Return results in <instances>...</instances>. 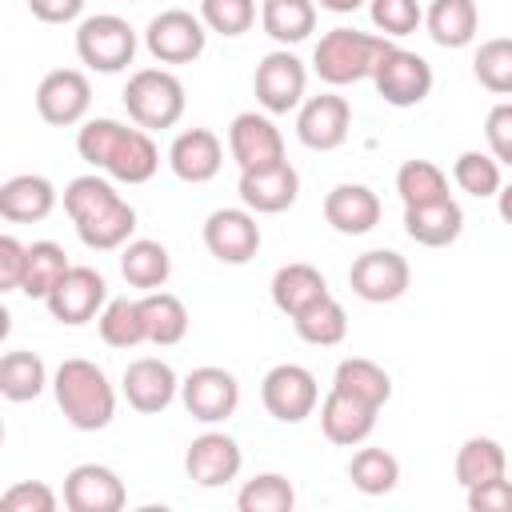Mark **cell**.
<instances>
[{"mask_svg": "<svg viewBox=\"0 0 512 512\" xmlns=\"http://www.w3.org/2000/svg\"><path fill=\"white\" fill-rule=\"evenodd\" d=\"M120 392H124L128 408H136V412H144V416H156V412H164V408L176 400L180 380H176V372H172L168 360H160V356H140V360H132V364L124 368Z\"/></svg>", "mask_w": 512, "mask_h": 512, "instance_id": "obj_18", "label": "cell"}, {"mask_svg": "<svg viewBox=\"0 0 512 512\" xmlns=\"http://www.w3.org/2000/svg\"><path fill=\"white\" fill-rule=\"evenodd\" d=\"M56 208V188L48 176L20 172L0 184V216L12 224H36Z\"/></svg>", "mask_w": 512, "mask_h": 512, "instance_id": "obj_24", "label": "cell"}, {"mask_svg": "<svg viewBox=\"0 0 512 512\" xmlns=\"http://www.w3.org/2000/svg\"><path fill=\"white\" fill-rule=\"evenodd\" d=\"M324 220L340 236H364L380 224V196L368 184H336L324 196Z\"/></svg>", "mask_w": 512, "mask_h": 512, "instance_id": "obj_23", "label": "cell"}, {"mask_svg": "<svg viewBox=\"0 0 512 512\" xmlns=\"http://www.w3.org/2000/svg\"><path fill=\"white\" fill-rule=\"evenodd\" d=\"M228 152L240 164V172L264 168V164L284 160V136L264 112H240L228 124Z\"/></svg>", "mask_w": 512, "mask_h": 512, "instance_id": "obj_20", "label": "cell"}, {"mask_svg": "<svg viewBox=\"0 0 512 512\" xmlns=\"http://www.w3.org/2000/svg\"><path fill=\"white\" fill-rule=\"evenodd\" d=\"M368 16L376 24L380 36L396 40V36H412L424 24V8L420 0H368Z\"/></svg>", "mask_w": 512, "mask_h": 512, "instance_id": "obj_44", "label": "cell"}, {"mask_svg": "<svg viewBox=\"0 0 512 512\" xmlns=\"http://www.w3.org/2000/svg\"><path fill=\"white\" fill-rule=\"evenodd\" d=\"M332 388L348 392V396H356L364 404H376V408H384L392 400V376L376 360H364V356L340 360L336 372H332Z\"/></svg>", "mask_w": 512, "mask_h": 512, "instance_id": "obj_31", "label": "cell"}, {"mask_svg": "<svg viewBox=\"0 0 512 512\" xmlns=\"http://www.w3.org/2000/svg\"><path fill=\"white\" fill-rule=\"evenodd\" d=\"M372 84H376V92H380L384 104H392V108H416L432 92V64L420 52H408L400 44H388V52L380 56V64L372 72Z\"/></svg>", "mask_w": 512, "mask_h": 512, "instance_id": "obj_6", "label": "cell"}, {"mask_svg": "<svg viewBox=\"0 0 512 512\" xmlns=\"http://www.w3.org/2000/svg\"><path fill=\"white\" fill-rule=\"evenodd\" d=\"M348 284L360 300L368 304H392L408 292L412 284V268L400 252L392 248H372V252H360L348 268Z\"/></svg>", "mask_w": 512, "mask_h": 512, "instance_id": "obj_11", "label": "cell"}, {"mask_svg": "<svg viewBox=\"0 0 512 512\" xmlns=\"http://www.w3.org/2000/svg\"><path fill=\"white\" fill-rule=\"evenodd\" d=\"M260 404L272 420L280 424H300L316 412L320 404V388H316V376L304 368V364H276L264 372L260 380Z\"/></svg>", "mask_w": 512, "mask_h": 512, "instance_id": "obj_8", "label": "cell"}, {"mask_svg": "<svg viewBox=\"0 0 512 512\" xmlns=\"http://www.w3.org/2000/svg\"><path fill=\"white\" fill-rule=\"evenodd\" d=\"M116 200H124V196L112 188V180H104V176H96V172L76 176V180L64 184V212H68L72 224H80V220H88V216L112 208Z\"/></svg>", "mask_w": 512, "mask_h": 512, "instance_id": "obj_42", "label": "cell"}, {"mask_svg": "<svg viewBox=\"0 0 512 512\" xmlns=\"http://www.w3.org/2000/svg\"><path fill=\"white\" fill-rule=\"evenodd\" d=\"M304 88H308V68L296 52L288 48H276L268 52L256 72H252V92H256V104L268 112V116H284L292 108L304 104Z\"/></svg>", "mask_w": 512, "mask_h": 512, "instance_id": "obj_7", "label": "cell"}, {"mask_svg": "<svg viewBox=\"0 0 512 512\" xmlns=\"http://www.w3.org/2000/svg\"><path fill=\"white\" fill-rule=\"evenodd\" d=\"M236 192H240L244 208H252L256 216H276V212L296 204L300 172L288 160H276V164H264V168H244Z\"/></svg>", "mask_w": 512, "mask_h": 512, "instance_id": "obj_16", "label": "cell"}, {"mask_svg": "<svg viewBox=\"0 0 512 512\" xmlns=\"http://www.w3.org/2000/svg\"><path fill=\"white\" fill-rule=\"evenodd\" d=\"M76 56L92 72H124L136 60V28L116 12H96L76 28Z\"/></svg>", "mask_w": 512, "mask_h": 512, "instance_id": "obj_5", "label": "cell"}, {"mask_svg": "<svg viewBox=\"0 0 512 512\" xmlns=\"http://www.w3.org/2000/svg\"><path fill=\"white\" fill-rule=\"evenodd\" d=\"M132 232H136V208L128 200H116L112 208H104V212H96V216L76 224L80 244L92 248V252H120L132 240Z\"/></svg>", "mask_w": 512, "mask_h": 512, "instance_id": "obj_30", "label": "cell"}, {"mask_svg": "<svg viewBox=\"0 0 512 512\" xmlns=\"http://www.w3.org/2000/svg\"><path fill=\"white\" fill-rule=\"evenodd\" d=\"M140 308H144V328H148V344H160V348H172L188 336V308L180 296L156 288V292H144L140 296Z\"/></svg>", "mask_w": 512, "mask_h": 512, "instance_id": "obj_33", "label": "cell"}, {"mask_svg": "<svg viewBox=\"0 0 512 512\" xmlns=\"http://www.w3.org/2000/svg\"><path fill=\"white\" fill-rule=\"evenodd\" d=\"M224 164V144L212 128H184L168 148V168L184 184H208Z\"/></svg>", "mask_w": 512, "mask_h": 512, "instance_id": "obj_21", "label": "cell"}, {"mask_svg": "<svg viewBox=\"0 0 512 512\" xmlns=\"http://www.w3.org/2000/svg\"><path fill=\"white\" fill-rule=\"evenodd\" d=\"M92 104V84L80 68H52L36 84V112L52 128H72L88 116Z\"/></svg>", "mask_w": 512, "mask_h": 512, "instance_id": "obj_13", "label": "cell"}, {"mask_svg": "<svg viewBox=\"0 0 512 512\" xmlns=\"http://www.w3.org/2000/svg\"><path fill=\"white\" fill-rule=\"evenodd\" d=\"M76 152L96 172L120 180V184H148L160 168V148L152 144L148 128H128L120 120L96 116L84 120L76 132Z\"/></svg>", "mask_w": 512, "mask_h": 512, "instance_id": "obj_1", "label": "cell"}, {"mask_svg": "<svg viewBox=\"0 0 512 512\" xmlns=\"http://www.w3.org/2000/svg\"><path fill=\"white\" fill-rule=\"evenodd\" d=\"M128 500L124 480L108 464H76L64 476V508L68 512H120Z\"/></svg>", "mask_w": 512, "mask_h": 512, "instance_id": "obj_19", "label": "cell"}, {"mask_svg": "<svg viewBox=\"0 0 512 512\" xmlns=\"http://www.w3.org/2000/svg\"><path fill=\"white\" fill-rule=\"evenodd\" d=\"M424 24L440 48H468L476 40L480 12H476V0H428Z\"/></svg>", "mask_w": 512, "mask_h": 512, "instance_id": "obj_27", "label": "cell"}, {"mask_svg": "<svg viewBox=\"0 0 512 512\" xmlns=\"http://www.w3.org/2000/svg\"><path fill=\"white\" fill-rule=\"evenodd\" d=\"M388 36L360 32V28H328L312 48V68L324 84L344 88L356 80H372L380 56L388 52Z\"/></svg>", "mask_w": 512, "mask_h": 512, "instance_id": "obj_3", "label": "cell"}, {"mask_svg": "<svg viewBox=\"0 0 512 512\" xmlns=\"http://www.w3.org/2000/svg\"><path fill=\"white\" fill-rule=\"evenodd\" d=\"M44 304H48L52 320H60V324H68V328H80V324H88V320H96V316L104 312V304H108V284H104V276H100L96 268L72 264V268L64 272V280L48 292Z\"/></svg>", "mask_w": 512, "mask_h": 512, "instance_id": "obj_12", "label": "cell"}, {"mask_svg": "<svg viewBox=\"0 0 512 512\" xmlns=\"http://www.w3.org/2000/svg\"><path fill=\"white\" fill-rule=\"evenodd\" d=\"M244 452L228 432H200L184 452V472L200 488H224L240 476Z\"/></svg>", "mask_w": 512, "mask_h": 512, "instance_id": "obj_17", "label": "cell"}, {"mask_svg": "<svg viewBox=\"0 0 512 512\" xmlns=\"http://www.w3.org/2000/svg\"><path fill=\"white\" fill-rule=\"evenodd\" d=\"M200 20L208 32L244 36L256 24V0H200Z\"/></svg>", "mask_w": 512, "mask_h": 512, "instance_id": "obj_45", "label": "cell"}, {"mask_svg": "<svg viewBox=\"0 0 512 512\" xmlns=\"http://www.w3.org/2000/svg\"><path fill=\"white\" fill-rule=\"evenodd\" d=\"M28 12L40 24H72L84 12V0H28Z\"/></svg>", "mask_w": 512, "mask_h": 512, "instance_id": "obj_50", "label": "cell"}, {"mask_svg": "<svg viewBox=\"0 0 512 512\" xmlns=\"http://www.w3.org/2000/svg\"><path fill=\"white\" fill-rule=\"evenodd\" d=\"M204 248L220 264H248L260 252V224L252 208H216L204 220Z\"/></svg>", "mask_w": 512, "mask_h": 512, "instance_id": "obj_15", "label": "cell"}, {"mask_svg": "<svg viewBox=\"0 0 512 512\" xmlns=\"http://www.w3.org/2000/svg\"><path fill=\"white\" fill-rule=\"evenodd\" d=\"M324 296H332L328 292V280L320 276V268H312V264H284V268H276V276H272V304L292 320V316H300L304 308H312L316 300H324Z\"/></svg>", "mask_w": 512, "mask_h": 512, "instance_id": "obj_26", "label": "cell"}, {"mask_svg": "<svg viewBox=\"0 0 512 512\" xmlns=\"http://www.w3.org/2000/svg\"><path fill=\"white\" fill-rule=\"evenodd\" d=\"M404 232L424 248H444L464 232V212L452 196L436 204H416V208H404Z\"/></svg>", "mask_w": 512, "mask_h": 512, "instance_id": "obj_25", "label": "cell"}, {"mask_svg": "<svg viewBox=\"0 0 512 512\" xmlns=\"http://www.w3.org/2000/svg\"><path fill=\"white\" fill-rule=\"evenodd\" d=\"M484 140H488V152L512 168V100H500L488 108L484 116Z\"/></svg>", "mask_w": 512, "mask_h": 512, "instance_id": "obj_47", "label": "cell"}, {"mask_svg": "<svg viewBox=\"0 0 512 512\" xmlns=\"http://www.w3.org/2000/svg\"><path fill=\"white\" fill-rule=\"evenodd\" d=\"M468 508L472 512H512V480L496 476L488 484L468 488Z\"/></svg>", "mask_w": 512, "mask_h": 512, "instance_id": "obj_49", "label": "cell"}, {"mask_svg": "<svg viewBox=\"0 0 512 512\" xmlns=\"http://www.w3.org/2000/svg\"><path fill=\"white\" fill-rule=\"evenodd\" d=\"M452 180H456L460 192H468V196H476V200H488V196H496V192L504 188V180H500V160H496L492 152H480V148H468V152L456 156Z\"/></svg>", "mask_w": 512, "mask_h": 512, "instance_id": "obj_40", "label": "cell"}, {"mask_svg": "<svg viewBox=\"0 0 512 512\" xmlns=\"http://www.w3.org/2000/svg\"><path fill=\"white\" fill-rule=\"evenodd\" d=\"M292 504H296V488L280 472H260L244 480V488L236 492L240 512H292Z\"/></svg>", "mask_w": 512, "mask_h": 512, "instance_id": "obj_41", "label": "cell"}, {"mask_svg": "<svg viewBox=\"0 0 512 512\" xmlns=\"http://www.w3.org/2000/svg\"><path fill=\"white\" fill-rule=\"evenodd\" d=\"M324 12H336V16H348V12H356L364 0H316Z\"/></svg>", "mask_w": 512, "mask_h": 512, "instance_id": "obj_52", "label": "cell"}, {"mask_svg": "<svg viewBox=\"0 0 512 512\" xmlns=\"http://www.w3.org/2000/svg\"><path fill=\"white\" fill-rule=\"evenodd\" d=\"M496 476H508V452L492 436H468L456 452V484L468 492L476 484H488Z\"/></svg>", "mask_w": 512, "mask_h": 512, "instance_id": "obj_32", "label": "cell"}, {"mask_svg": "<svg viewBox=\"0 0 512 512\" xmlns=\"http://www.w3.org/2000/svg\"><path fill=\"white\" fill-rule=\"evenodd\" d=\"M348 128H352V104L336 92H320V96H308L300 108H296V136L304 148L312 152H332L348 140Z\"/></svg>", "mask_w": 512, "mask_h": 512, "instance_id": "obj_14", "label": "cell"}, {"mask_svg": "<svg viewBox=\"0 0 512 512\" xmlns=\"http://www.w3.org/2000/svg\"><path fill=\"white\" fill-rule=\"evenodd\" d=\"M208 44V24L188 8H164L144 28V48L160 64H192Z\"/></svg>", "mask_w": 512, "mask_h": 512, "instance_id": "obj_9", "label": "cell"}, {"mask_svg": "<svg viewBox=\"0 0 512 512\" xmlns=\"http://www.w3.org/2000/svg\"><path fill=\"white\" fill-rule=\"evenodd\" d=\"M496 212H500L504 224H512V184H504V188L496 192Z\"/></svg>", "mask_w": 512, "mask_h": 512, "instance_id": "obj_51", "label": "cell"}, {"mask_svg": "<svg viewBox=\"0 0 512 512\" xmlns=\"http://www.w3.org/2000/svg\"><path fill=\"white\" fill-rule=\"evenodd\" d=\"M52 396L64 412V420L80 432H100L116 416V388L104 376L100 364L72 356L52 372Z\"/></svg>", "mask_w": 512, "mask_h": 512, "instance_id": "obj_2", "label": "cell"}, {"mask_svg": "<svg viewBox=\"0 0 512 512\" xmlns=\"http://www.w3.org/2000/svg\"><path fill=\"white\" fill-rule=\"evenodd\" d=\"M376 416H380L376 404H364V400L332 388L324 396V404H320V432L340 448H356V444H364L372 436Z\"/></svg>", "mask_w": 512, "mask_h": 512, "instance_id": "obj_22", "label": "cell"}, {"mask_svg": "<svg viewBox=\"0 0 512 512\" xmlns=\"http://www.w3.org/2000/svg\"><path fill=\"white\" fill-rule=\"evenodd\" d=\"M120 100L128 108V120L136 128H148V132L172 128L184 116V84L168 68H140V72H132Z\"/></svg>", "mask_w": 512, "mask_h": 512, "instance_id": "obj_4", "label": "cell"}, {"mask_svg": "<svg viewBox=\"0 0 512 512\" xmlns=\"http://www.w3.org/2000/svg\"><path fill=\"white\" fill-rule=\"evenodd\" d=\"M120 276L140 292H156L172 276V256L160 240H128L120 248Z\"/></svg>", "mask_w": 512, "mask_h": 512, "instance_id": "obj_28", "label": "cell"}, {"mask_svg": "<svg viewBox=\"0 0 512 512\" xmlns=\"http://www.w3.org/2000/svg\"><path fill=\"white\" fill-rule=\"evenodd\" d=\"M44 384H52V380H48V368H44V360L36 352H28V348L4 352V360H0V392H4V400L28 404V400H36L44 392Z\"/></svg>", "mask_w": 512, "mask_h": 512, "instance_id": "obj_34", "label": "cell"}, {"mask_svg": "<svg viewBox=\"0 0 512 512\" xmlns=\"http://www.w3.org/2000/svg\"><path fill=\"white\" fill-rule=\"evenodd\" d=\"M396 192L404 200V208H416V204H436V200H448V176L440 164L432 160H404L396 168Z\"/></svg>", "mask_w": 512, "mask_h": 512, "instance_id": "obj_38", "label": "cell"}, {"mask_svg": "<svg viewBox=\"0 0 512 512\" xmlns=\"http://www.w3.org/2000/svg\"><path fill=\"white\" fill-rule=\"evenodd\" d=\"M348 480L364 496H388L400 480V460L388 448H360L348 464Z\"/></svg>", "mask_w": 512, "mask_h": 512, "instance_id": "obj_39", "label": "cell"}, {"mask_svg": "<svg viewBox=\"0 0 512 512\" xmlns=\"http://www.w3.org/2000/svg\"><path fill=\"white\" fill-rule=\"evenodd\" d=\"M56 504H60V496L44 480H16L0 496V508L4 512H56Z\"/></svg>", "mask_w": 512, "mask_h": 512, "instance_id": "obj_46", "label": "cell"}, {"mask_svg": "<svg viewBox=\"0 0 512 512\" xmlns=\"http://www.w3.org/2000/svg\"><path fill=\"white\" fill-rule=\"evenodd\" d=\"M68 268H72V264H68V252H64L56 240H32V244H28V268H24L20 292H24L28 300H48V292L64 280Z\"/></svg>", "mask_w": 512, "mask_h": 512, "instance_id": "obj_35", "label": "cell"}, {"mask_svg": "<svg viewBox=\"0 0 512 512\" xmlns=\"http://www.w3.org/2000/svg\"><path fill=\"white\" fill-rule=\"evenodd\" d=\"M96 328H100V340L108 348H136L148 340V328H144V308H140V296H116L104 304V312L96 316Z\"/></svg>", "mask_w": 512, "mask_h": 512, "instance_id": "obj_36", "label": "cell"}, {"mask_svg": "<svg viewBox=\"0 0 512 512\" xmlns=\"http://www.w3.org/2000/svg\"><path fill=\"white\" fill-rule=\"evenodd\" d=\"M292 328L304 344H316V348H332L348 336V312L336 296H324L316 300L312 308H304L300 316H292Z\"/></svg>", "mask_w": 512, "mask_h": 512, "instance_id": "obj_37", "label": "cell"}, {"mask_svg": "<svg viewBox=\"0 0 512 512\" xmlns=\"http://www.w3.org/2000/svg\"><path fill=\"white\" fill-rule=\"evenodd\" d=\"M260 28L280 44L292 48L316 32V0H264Z\"/></svg>", "mask_w": 512, "mask_h": 512, "instance_id": "obj_29", "label": "cell"}, {"mask_svg": "<svg viewBox=\"0 0 512 512\" xmlns=\"http://www.w3.org/2000/svg\"><path fill=\"white\" fill-rule=\"evenodd\" d=\"M24 268H28V244H20L16 236H0V288L16 292L24 284Z\"/></svg>", "mask_w": 512, "mask_h": 512, "instance_id": "obj_48", "label": "cell"}, {"mask_svg": "<svg viewBox=\"0 0 512 512\" xmlns=\"http://www.w3.org/2000/svg\"><path fill=\"white\" fill-rule=\"evenodd\" d=\"M180 400H184V408H188L192 420L220 424V420H228L240 408V380L228 368L204 364V368H192L180 380Z\"/></svg>", "mask_w": 512, "mask_h": 512, "instance_id": "obj_10", "label": "cell"}, {"mask_svg": "<svg viewBox=\"0 0 512 512\" xmlns=\"http://www.w3.org/2000/svg\"><path fill=\"white\" fill-rule=\"evenodd\" d=\"M472 72L480 88H488L492 96H512V40L508 36L484 40L472 56Z\"/></svg>", "mask_w": 512, "mask_h": 512, "instance_id": "obj_43", "label": "cell"}]
</instances>
